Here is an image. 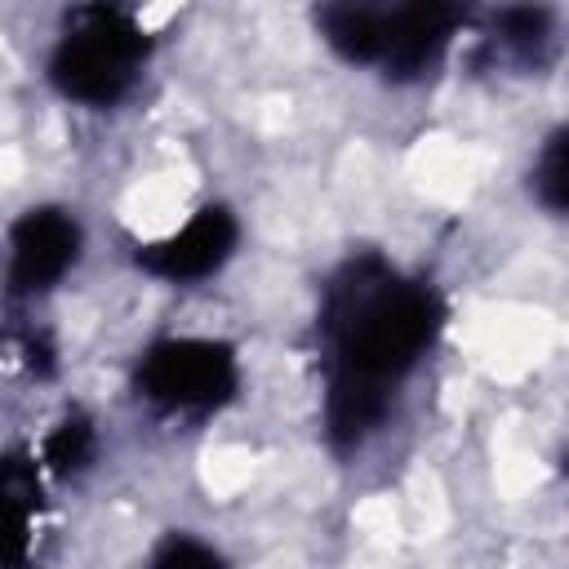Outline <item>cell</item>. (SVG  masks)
Masks as SVG:
<instances>
[{"label": "cell", "mask_w": 569, "mask_h": 569, "mask_svg": "<svg viewBox=\"0 0 569 569\" xmlns=\"http://www.w3.org/2000/svg\"><path fill=\"white\" fill-rule=\"evenodd\" d=\"M445 329L431 280L396 271L382 253H351L320 293L325 436L338 453L360 449L391 413L396 387Z\"/></svg>", "instance_id": "1"}, {"label": "cell", "mask_w": 569, "mask_h": 569, "mask_svg": "<svg viewBox=\"0 0 569 569\" xmlns=\"http://www.w3.org/2000/svg\"><path fill=\"white\" fill-rule=\"evenodd\" d=\"M467 9L458 4H320V40L351 67H378L387 80H422L453 44Z\"/></svg>", "instance_id": "2"}, {"label": "cell", "mask_w": 569, "mask_h": 569, "mask_svg": "<svg viewBox=\"0 0 569 569\" xmlns=\"http://www.w3.org/2000/svg\"><path fill=\"white\" fill-rule=\"evenodd\" d=\"M151 58L147 27L120 4H76L49 53V84L80 107H116Z\"/></svg>", "instance_id": "3"}, {"label": "cell", "mask_w": 569, "mask_h": 569, "mask_svg": "<svg viewBox=\"0 0 569 569\" xmlns=\"http://www.w3.org/2000/svg\"><path fill=\"white\" fill-rule=\"evenodd\" d=\"M133 391L156 413L204 418L236 400L240 356L222 338H160L138 356Z\"/></svg>", "instance_id": "4"}, {"label": "cell", "mask_w": 569, "mask_h": 569, "mask_svg": "<svg viewBox=\"0 0 569 569\" xmlns=\"http://www.w3.org/2000/svg\"><path fill=\"white\" fill-rule=\"evenodd\" d=\"M84 231L71 209L62 204H31L9 227V262H4V293L9 298H40L49 293L76 262H80Z\"/></svg>", "instance_id": "5"}, {"label": "cell", "mask_w": 569, "mask_h": 569, "mask_svg": "<svg viewBox=\"0 0 569 569\" xmlns=\"http://www.w3.org/2000/svg\"><path fill=\"white\" fill-rule=\"evenodd\" d=\"M236 244H240L236 213L227 204H204L173 236L142 244L138 267L156 280H169V284H196V280H209L213 271H222L231 262Z\"/></svg>", "instance_id": "6"}, {"label": "cell", "mask_w": 569, "mask_h": 569, "mask_svg": "<svg viewBox=\"0 0 569 569\" xmlns=\"http://www.w3.org/2000/svg\"><path fill=\"white\" fill-rule=\"evenodd\" d=\"M40 462L27 449L0 453V569H27L36 551V520L44 502Z\"/></svg>", "instance_id": "7"}, {"label": "cell", "mask_w": 569, "mask_h": 569, "mask_svg": "<svg viewBox=\"0 0 569 569\" xmlns=\"http://www.w3.org/2000/svg\"><path fill=\"white\" fill-rule=\"evenodd\" d=\"M98 449H102V440H98L93 418L80 413V409H71V413H62L58 427L44 436L40 467H44L49 476H58V480H76V476H84V471L98 462Z\"/></svg>", "instance_id": "8"}, {"label": "cell", "mask_w": 569, "mask_h": 569, "mask_svg": "<svg viewBox=\"0 0 569 569\" xmlns=\"http://www.w3.org/2000/svg\"><path fill=\"white\" fill-rule=\"evenodd\" d=\"M493 44L516 62V67H538L551 44V9L516 4L493 13Z\"/></svg>", "instance_id": "9"}, {"label": "cell", "mask_w": 569, "mask_h": 569, "mask_svg": "<svg viewBox=\"0 0 569 569\" xmlns=\"http://www.w3.org/2000/svg\"><path fill=\"white\" fill-rule=\"evenodd\" d=\"M529 187H533V200L547 209V213H565L569 204V129H551L538 160H533V173H529Z\"/></svg>", "instance_id": "10"}, {"label": "cell", "mask_w": 569, "mask_h": 569, "mask_svg": "<svg viewBox=\"0 0 569 569\" xmlns=\"http://www.w3.org/2000/svg\"><path fill=\"white\" fill-rule=\"evenodd\" d=\"M147 569H227V560L209 547V542H200V538H191V533H169L156 551H151V565Z\"/></svg>", "instance_id": "11"}, {"label": "cell", "mask_w": 569, "mask_h": 569, "mask_svg": "<svg viewBox=\"0 0 569 569\" xmlns=\"http://www.w3.org/2000/svg\"><path fill=\"white\" fill-rule=\"evenodd\" d=\"M22 360L36 378H53L58 373V351L49 342V333H22Z\"/></svg>", "instance_id": "12"}]
</instances>
